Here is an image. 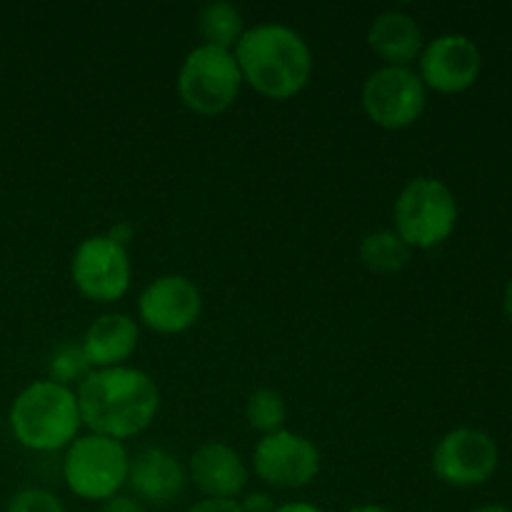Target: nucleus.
<instances>
[{"label": "nucleus", "instance_id": "393cba45", "mask_svg": "<svg viewBox=\"0 0 512 512\" xmlns=\"http://www.w3.org/2000/svg\"><path fill=\"white\" fill-rule=\"evenodd\" d=\"M133 233H135V230L130 228L128 223H118L113 230H110L108 235L115 240V243H120V245H125V248H128V243L133 240Z\"/></svg>", "mask_w": 512, "mask_h": 512}, {"label": "nucleus", "instance_id": "0eeeda50", "mask_svg": "<svg viewBox=\"0 0 512 512\" xmlns=\"http://www.w3.org/2000/svg\"><path fill=\"white\" fill-rule=\"evenodd\" d=\"M365 115L383 130H405L420 120L428 103V88L418 70L403 65H380L365 78L360 93Z\"/></svg>", "mask_w": 512, "mask_h": 512}, {"label": "nucleus", "instance_id": "f03ea898", "mask_svg": "<svg viewBox=\"0 0 512 512\" xmlns=\"http://www.w3.org/2000/svg\"><path fill=\"white\" fill-rule=\"evenodd\" d=\"M233 55L243 83L270 100L295 98L313 75V50L308 40L283 23L245 28Z\"/></svg>", "mask_w": 512, "mask_h": 512}, {"label": "nucleus", "instance_id": "ddd939ff", "mask_svg": "<svg viewBox=\"0 0 512 512\" xmlns=\"http://www.w3.org/2000/svg\"><path fill=\"white\" fill-rule=\"evenodd\" d=\"M188 478L205 498L238 500L245 493L250 470L233 445L213 440L190 455Z\"/></svg>", "mask_w": 512, "mask_h": 512}, {"label": "nucleus", "instance_id": "cd10ccee", "mask_svg": "<svg viewBox=\"0 0 512 512\" xmlns=\"http://www.w3.org/2000/svg\"><path fill=\"white\" fill-rule=\"evenodd\" d=\"M348 512H390V510H388V508H383V505L365 503V505H355V508H350Z\"/></svg>", "mask_w": 512, "mask_h": 512}, {"label": "nucleus", "instance_id": "5701e85b", "mask_svg": "<svg viewBox=\"0 0 512 512\" xmlns=\"http://www.w3.org/2000/svg\"><path fill=\"white\" fill-rule=\"evenodd\" d=\"M188 512H243L238 500H220V498H203L193 505Z\"/></svg>", "mask_w": 512, "mask_h": 512}, {"label": "nucleus", "instance_id": "f257e3e1", "mask_svg": "<svg viewBox=\"0 0 512 512\" xmlns=\"http://www.w3.org/2000/svg\"><path fill=\"white\" fill-rule=\"evenodd\" d=\"M75 395L85 428L120 443L145 433L160 410L158 383L130 365L93 370L75 388Z\"/></svg>", "mask_w": 512, "mask_h": 512}, {"label": "nucleus", "instance_id": "9b49d317", "mask_svg": "<svg viewBox=\"0 0 512 512\" xmlns=\"http://www.w3.org/2000/svg\"><path fill=\"white\" fill-rule=\"evenodd\" d=\"M203 313V295L185 275H160L138 298V318L153 333L178 335L193 328Z\"/></svg>", "mask_w": 512, "mask_h": 512}, {"label": "nucleus", "instance_id": "2eb2a0df", "mask_svg": "<svg viewBox=\"0 0 512 512\" xmlns=\"http://www.w3.org/2000/svg\"><path fill=\"white\" fill-rule=\"evenodd\" d=\"M140 340V328L135 318L125 313H103L88 325L83 335V350L90 368H120L135 353Z\"/></svg>", "mask_w": 512, "mask_h": 512}, {"label": "nucleus", "instance_id": "b1692460", "mask_svg": "<svg viewBox=\"0 0 512 512\" xmlns=\"http://www.w3.org/2000/svg\"><path fill=\"white\" fill-rule=\"evenodd\" d=\"M103 512H145V508L140 505L138 498H133V495L118 493L110 500H105Z\"/></svg>", "mask_w": 512, "mask_h": 512}, {"label": "nucleus", "instance_id": "c85d7f7f", "mask_svg": "<svg viewBox=\"0 0 512 512\" xmlns=\"http://www.w3.org/2000/svg\"><path fill=\"white\" fill-rule=\"evenodd\" d=\"M473 512H512V510L505 508V505H483V508H478Z\"/></svg>", "mask_w": 512, "mask_h": 512}, {"label": "nucleus", "instance_id": "9d476101", "mask_svg": "<svg viewBox=\"0 0 512 512\" xmlns=\"http://www.w3.org/2000/svg\"><path fill=\"white\" fill-rule=\"evenodd\" d=\"M498 470V445L485 430L458 428L433 450V473L453 488H475Z\"/></svg>", "mask_w": 512, "mask_h": 512}, {"label": "nucleus", "instance_id": "4468645a", "mask_svg": "<svg viewBox=\"0 0 512 512\" xmlns=\"http://www.w3.org/2000/svg\"><path fill=\"white\" fill-rule=\"evenodd\" d=\"M185 483H188V473L168 450L143 448L135 458H130L128 485L138 500L168 505L183 495Z\"/></svg>", "mask_w": 512, "mask_h": 512}, {"label": "nucleus", "instance_id": "a878e982", "mask_svg": "<svg viewBox=\"0 0 512 512\" xmlns=\"http://www.w3.org/2000/svg\"><path fill=\"white\" fill-rule=\"evenodd\" d=\"M275 512H325V510H320L318 505H313V503H303V500H295V503L278 505Z\"/></svg>", "mask_w": 512, "mask_h": 512}, {"label": "nucleus", "instance_id": "423d86ee", "mask_svg": "<svg viewBox=\"0 0 512 512\" xmlns=\"http://www.w3.org/2000/svg\"><path fill=\"white\" fill-rule=\"evenodd\" d=\"M130 455L120 440L88 433L65 448L63 478L83 500H110L128 485Z\"/></svg>", "mask_w": 512, "mask_h": 512}, {"label": "nucleus", "instance_id": "aec40b11", "mask_svg": "<svg viewBox=\"0 0 512 512\" xmlns=\"http://www.w3.org/2000/svg\"><path fill=\"white\" fill-rule=\"evenodd\" d=\"M90 373H93V368H90L88 358H85V350L80 343L58 345L48 360V380L68 385V388L73 383H83Z\"/></svg>", "mask_w": 512, "mask_h": 512}, {"label": "nucleus", "instance_id": "1a4fd4ad", "mask_svg": "<svg viewBox=\"0 0 512 512\" xmlns=\"http://www.w3.org/2000/svg\"><path fill=\"white\" fill-rule=\"evenodd\" d=\"M253 470L275 490H300L320 473V450L293 430L263 435L253 450Z\"/></svg>", "mask_w": 512, "mask_h": 512}, {"label": "nucleus", "instance_id": "a211bd4d", "mask_svg": "<svg viewBox=\"0 0 512 512\" xmlns=\"http://www.w3.org/2000/svg\"><path fill=\"white\" fill-rule=\"evenodd\" d=\"M358 255L360 263L373 273L393 275L410 263L413 250L405 245V240L395 230H375L360 240Z\"/></svg>", "mask_w": 512, "mask_h": 512}, {"label": "nucleus", "instance_id": "dca6fc26", "mask_svg": "<svg viewBox=\"0 0 512 512\" xmlns=\"http://www.w3.org/2000/svg\"><path fill=\"white\" fill-rule=\"evenodd\" d=\"M368 45L385 65H403L410 68L413 60L423 53V30L418 20L403 10H385L370 23Z\"/></svg>", "mask_w": 512, "mask_h": 512}, {"label": "nucleus", "instance_id": "f8f14e48", "mask_svg": "<svg viewBox=\"0 0 512 512\" xmlns=\"http://www.w3.org/2000/svg\"><path fill=\"white\" fill-rule=\"evenodd\" d=\"M480 50L468 35L445 33L423 45L418 58V75L425 88L453 95L463 93L478 80Z\"/></svg>", "mask_w": 512, "mask_h": 512}, {"label": "nucleus", "instance_id": "20e7f679", "mask_svg": "<svg viewBox=\"0 0 512 512\" xmlns=\"http://www.w3.org/2000/svg\"><path fill=\"white\" fill-rule=\"evenodd\" d=\"M393 220V230L410 250H430L453 235L458 225V200L443 180L420 175L400 190Z\"/></svg>", "mask_w": 512, "mask_h": 512}, {"label": "nucleus", "instance_id": "6e6552de", "mask_svg": "<svg viewBox=\"0 0 512 512\" xmlns=\"http://www.w3.org/2000/svg\"><path fill=\"white\" fill-rule=\"evenodd\" d=\"M70 278L85 298L95 303H115L128 293L133 278L128 248L115 243L108 233L90 235L75 248Z\"/></svg>", "mask_w": 512, "mask_h": 512}, {"label": "nucleus", "instance_id": "4be33fe9", "mask_svg": "<svg viewBox=\"0 0 512 512\" xmlns=\"http://www.w3.org/2000/svg\"><path fill=\"white\" fill-rule=\"evenodd\" d=\"M238 503L243 512H275V508H278L275 500L270 498L268 493H258V490H255V493L243 495V500H238Z\"/></svg>", "mask_w": 512, "mask_h": 512}, {"label": "nucleus", "instance_id": "f3484780", "mask_svg": "<svg viewBox=\"0 0 512 512\" xmlns=\"http://www.w3.org/2000/svg\"><path fill=\"white\" fill-rule=\"evenodd\" d=\"M195 23H198V33L203 35L205 45H215L223 50H233L245 33L243 13L225 0L205 3Z\"/></svg>", "mask_w": 512, "mask_h": 512}, {"label": "nucleus", "instance_id": "bb28decb", "mask_svg": "<svg viewBox=\"0 0 512 512\" xmlns=\"http://www.w3.org/2000/svg\"><path fill=\"white\" fill-rule=\"evenodd\" d=\"M503 308H505V313H508V318L512 320V278H510V283L505 285V295H503Z\"/></svg>", "mask_w": 512, "mask_h": 512}, {"label": "nucleus", "instance_id": "39448f33", "mask_svg": "<svg viewBox=\"0 0 512 512\" xmlns=\"http://www.w3.org/2000/svg\"><path fill=\"white\" fill-rule=\"evenodd\" d=\"M175 85L185 108L198 115H220L238 100L243 75L233 50L200 43L185 55Z\"/></svg>", "mask_w": 512, "mask_h": 512}, {"label": "nucleus", "instance_id": "7ed1b4c3", "mask_svg": "<svg viewBox=\"0 0 512 512\" xmlns=\"http://www.w3.org/2000/svg\"><path fill=\"white\" fill-rule=\"evenodd\" d=\"M8 423L13 438L33 453L63 450L83 428L78 395L55 380H35L15 395Z\"/></svg>", "mask_w": 512, "mask_h": 512}, {"label": "nucleus", "instance_id": "6ab92c4d", "mask_svg": "<svg viewBox=\"0 0 512 512\" xmlns=\"http://www.w3.org/2000/svg\"><path fill=\"white\" fill-rule=\"evenodd\" d=\"M245 418H248L250 428L258 430L260 435L278 433L288 420V405L278 390L258 388L250 393L248 403H245Z\"/></svg>", "mask_w": 512, "mask_h": 512}, {"label": "nucleus", "instance_id": "412c9836", "mask_svg": "<svg viewBox=\"0 0 512 512\" xmlns=\"http://www.w3.org/2000/svg\"><path fill=\"white\" fill-rule=\"evenodd\" d=\"M5 512H65V508L58 495L50 490L25 488L8 500Z\"/></svg>", "mask_w": 512, "mask_h": 512}]
</instances>
